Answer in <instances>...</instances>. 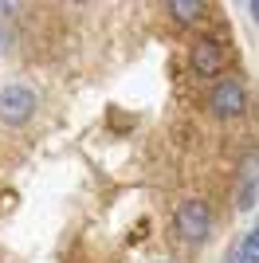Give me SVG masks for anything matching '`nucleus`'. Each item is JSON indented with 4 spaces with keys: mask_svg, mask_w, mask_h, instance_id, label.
<instances>
[{
    "mask_svg": "<svg viewBox=\"0 0 259 263\" xmlns=\"http://www.w3.org/2000/svg\"><path fill=\"white\" fill-rule=\"evenodd\" d=\"M173 224H177V236L181 240H208V228H212V212H208V204H200V200H184L181 209H177V216H173Z\"/></svg>",
    "mask_w": 259,
    "mask_h": 263,
    "instance_id": "obj_1",
    "label": "nucleus"
},
{
    "mask_svg": "<svg viewBox=\"0 0 259 263\" xmlns=\"http://www.w3.org/2000/svg\"><path fill=\"white\" fill-rule=\"evenodd\" d=\"M193 71L200 75H220L224 71V47L216 40H196L193 44Z\"/></svg>",
    "mask_w": 259,
    "mask_h": 263,
    "instance_id": "obj_4",
    "label": "nucleus"
},
{
    "mask_svg": "<svg viewBox=\"0 0 259 263\" xmlns=\"http://www.w3.org/2000/svg\"><path fill=\"white\" fill-rule=\"evenodd\" d=\"M236 255H239V263H259V228L244 236V243H239Z\"/></svg>",
    "mask_w": 259,
    "mask_h": 263,
    "instance_id": "obj_7",
    "label": "nucleus"
},
{
    "mask_svg": "<svg viewBox=\"0 0 259 263\" xmlns=\"http://www.w3.org/2000/svg\"><path fill=\"white\" fill-rule=\"evenodd\" d=\"M255 189H259V154L244 161V177H239V197H236V200H239V204H236L239 212H248V209H251V200H255Z\"/></svg>",
    "mask_w": 259,
    "mask_h": 263,
    "instance_id": "obj_5",
    "label": "nucleus"
},
{
    "mask_svg": "<svg viewBox=\"0 0 259 263\" xmlns=\"http://www.w3.org/2000/svg\"><path fill=\"white\" fill-rule=\"evenodd\" d=\"M248 12H251V20L259 24V0H251V4H248Z\"/></svg>",
    "mask_w": 259,
    "mask_h": 263,
    "instance_id": "obj_8",
    "label": "nucleus"
},
{
    "mask_svg": "<svg viewBox=\"0 0 259 263\" xmlns=\"http://www.w3.org/2000/svg\"><path fill=\"white\" fill-rule=\"evenodd\" d=\"M32 114H35V95L28 87H4L0 90V122L24 126Z\"/></svg>",
    "mask_w": 259,
    "mask_h": 263,
    "instance_id": "obj_2",
    "label": "nucleus"
},
{
    "mask_svg": "<svg viewBox=\"0 0 259 263\" xmlns=\"http://www.w3.org/2000/svg\"><path fill=\"white\" fill-rule=\"evenodd\" d=\"M169 12H173L181 24H193V20H200L205 4H200V0H169Z\"/></svg>",
    "mask_w": 259,
    "mask_h": 263,
    "instance_id": "obj_6",
    "label": "nucleus"
},
{
    "mask_svg": "<svg viewBox=\"0 0 259 263\" xmlns=\"http://www.w3.org/2000/svg\"><path fill=\"white\" fill-rule=\"evenodd\" d=\"M208 106H212L220 118H236V114H244V106H248V95H244V87H239V83L224 79V83H216V87H212Z\"/></svg>",
    "mask_w": 259,
    "mask_h": 263,
    "instance_id": "obj_3",
    "label": "nucleus"
}]
</instances>
